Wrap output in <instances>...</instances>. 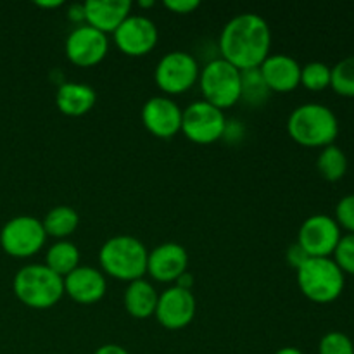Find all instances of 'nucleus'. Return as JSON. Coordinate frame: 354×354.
<instances>
[{"mask_svg":"<svg viewBox=\"0 0 354 354\" xmlns=\"http://www.w3.org/2000/svg\"><path fill=\"white\" fill-rule=\"evenodd\" d=\"M218 47L221 59L241 71L259 68L270 55L272 30L259 14H239L223 26Z\"/></svg>","mask_w":354,"mask_h":354,"instance_id":"nucleus-1","label":"nucleus"},{"mask_svg":"<svg viewBox=\"0 0 354 354\" xmlns=\"http://www.w3.org/2000/svg\"><path fill=\"white\" fill-rule=\"evenodd\" d=\"M149 251L131 235H114L107 239L99 251L102 273L121 282H135L147 273Z\"/></svg>","mask_w":354,"mask_h":354,"instance_id":"nucleus-2","label":"nucleus"},{"mask_svg":"<svg viewBox=\"0 0 354 354\" xmlns=\"http://www.w3.org/2000/svg\"><path fill=\"white\" fill-rule=\"evenodd\" d=\"M287 131L303 147H327L339 135L337 116L324 104L310 102L296 107L287 120Z\"/></svg>","mask_w":354,"mask_h":354,"instance_id":"nucleus-3","label":"nucleus"},{"mask_svg":"<svg viewBox=\"0 0 354 354\" xmlns=\"http://www.w3.org/2000/svg\"><path fill=\"white\" fill-rule=\"evenodd\" d=\"M12 290L31 310H50L64 296V279L45 265H26L14 275Z\"/></svg>","mask_w":354,"mask_h":354,"instance_id":"nucleus-4","label":"nucleus"},{"mask_svg":"<svg viewBox=\"0 0 354 354\" xmlns=\"http://www.w3.org/2000/svg\"><path fill=\"white\" fill-rule=\"evenodd\" d=\"M296 272L303 296L317 304L334 303L344 290V273L332 258H308Z\"/></svg>","mask_w":354,"mask_h":354,"instance_id":"nucleus-5","label":"nucleus"},{"mask_svg":"<svg viewBox=\"0 0 354 354\" xmlns=\"http://www.w3.org/2000/svg\"><path fill=\"white\" fill-rule=\"evenodd\" d=\"M199 86L206 102L228 109L241 102V69L221 57L213 59L201 69Z\"/></svg>","mask_w":354,"mask_h":354,"instance_id":"nucleus-6","label":"nucleus"},{"mask_svg":"<svg viewBox=\"0 0 354 354\" xmlns=\"http://www.w3.org/2000/svg\"><path fill=\"white\" fill-rule=\"evenodd\" d=\"M47 234L41 220L21 214L7 221L0 230V245L3 252L12 258H31L38 254L40 249L45 245Z\"/></svg>","mask_w":354,"mask_h":354,"instance_id":"nucleus-7","label":"nucleus"},{"mask_svg":"<svg viewBox=\"0 0 354 354\" xmlns=\"http://www.w3.org/2000/svg\"><path fill=\"white\" fill-rule=\"evenodd\" d=\"M201 68L192 54L173 50L159 59L154 71V82L166 95H180L199 82Z\"/></svg>","mask_w":354,"mask_h":354,"instance_id":"nucleus-8","label":"nucleus"},{"mask_svg":"<svg viewBox=\"0 0 354 354\" xmlns=\"http://www.w3.org/2000/svg\"><path fill=\"white\" fill-rule=\"evenodd\" d=\"M227 128V118L221 109L206 100H196L182 113V133L190 142L209 145L221 140Z\"/></svg>","mask_w":354,"mask_h":354,"instance_id":"nucleus-9","label":"nucleus"},{"mask_svg":"<svg viewBox=\"0 0 354 354\" xmlns=\"http://www.w3.org/2000/svg\"><path fill=\"white\" fill-rule=\"evenodd\" d=\"M341 227L327 214H313L303 221L297 244L310 258H330L341 241Z\"/></svg>","mask_w":354,"mask_h":354,"instance_id":"nucleus-10","label":"nucleus"},{"mask_svg":"<svg viewBox=\"0 0 354 354\" xmlns=\"http://www.w3.org/2000/svg\"><path fill=\"white\" fill-rule=\"evenodd\" d=\"M64 50L69 62L78 68H93L106 59L109 52V38L88 24H80L69 31Z\"/></svg>","mask_w":354,"mask_h":354,"instance_id":"nucleus-11","label":"nucleus"},{"mask_svg":"<svg viewBox=\"0 0 354 354\" xmlns=\"http://www.w3.org/2000/svg\"><path fill=\"white\" fill-rule=\"evenodd\" d=\"M158 26L142 14H130L113 33L116 47L130 57H142L154 50L158 44Z\"/></svg>","mask_w":354,"mask_h":354,"instance_id":"nucleus-12","label":"nucleus"},{"mask_svg":"<svg viewBox=\"0 0 354 354\" xmlns=\"http://www.w3.org/2000/svg\"><path fill=\"white\" fill-rule=\"evenodd\" d=\"M196 310L197 303L192 290L173 286L159 294L154 317L158 324L166 330H182L187 325L192 324Z\"/></svg>","mask_w":354,"mask_h":354,"instance_id":"nucleus-13","label":"nucleus"},{"mask_svg":"<svg viewBox=\"0 0 354 354\" xmlns=\"http://www.w3.org/2000/svg\"><path fill=\"white\" fill-rule=\"evenodd\" d=\"M182 113L171 97H152L142 107V123L149 133L168 140L182 130Z\"/></svg>","mask_w":354,"mask_h":354,"instance_id":"nucleus-14","label":"nucleus"},{"mask_svg":"<svg viewBox=\"0 0 354 354\" xmlns=\"http://www.w3.org/2000/svg\"><path fill=\"white\" fill-rule=\"evenodd\" d=\"M189 266V254L185 248L176 242L159 244L149 252L147 273L161 283H175Z\"/></svg>","mask_w":354,"mask_h":354,"instance_id":"nucleus-15","label":"nucleus"},{"mask_svg":"<svg viewBox=\"0 0 354 354\" xmlns=\"http://www.w3.org/2000/svg\"><path fill=\"white\" fill-rule=\"evenodd\" d=\"M107 280L100 270L82 266L64 277V294L78 304H95L106 296Z\"/></svg>","mask_w":354,"mask_h":354,"instance_id":"nucleus-16","label":"nucleus"},{"mask_svg":"<svg viewBox=\"0 0 354 354\" xmlns=\"http://www.w3.org/2000/svg\"><path fill=\"white\" fill-rule=\"evenodd\" d=\"M270 92L287 93L301 85V64L287 54H270L259 66Z\"/></svg>","mask_w":354,"mask_h":354,"instance_id":"nucleus-17","label":"nucleus"},{"mask_svg":"<svg viewBox=\"0 0 354 354\" xmlns=\"http://www.w3.org/2000/svg\"><path fill=\"white\" fill-rule=\"evenodd\" d=\"M85 7V24L113 35L121 23L131 14L133 3L130 0H88Z\"/></svg>","mask_w":354,"mask_h":354,"instance_id":"nucleus-18","label":"nucleus"},{"mask_svg":"<svg viewBox=\"0 0 354 354\" xmlns=\"http://www.w3.org/2000/svg\"><path fill=\"white\" fill-rule=\"evenodd\" d=\"M97 102V92L86 83L64 82L55 92V106L64 116L80 118L93 109Z\"/></svg>","mask_w":354,"mask_h":354,"instance_id":"nucleus-19","label":"nucleus"},{"mask_svg":"<svg viewBox=\"0 0 354 354\" xmlns=\"http://www.w3.org/2000/svg\"><path fill=\"white\" fill-rule=\"evenodd\" d=\"M158 299L159 294L156 292L152 283H149L144 279L128 283L123 296V303L128 315L137 318V320H145V318L152 317L156 306H158Z\"/></svg>","mask_w":354,"mask_h":354,"instance_id":"nucleus-20","label":"nucleus"},{"mask_svg":"<svg viewBox=\"0 0 354 354\" xmlns=\"http://www.w3.org/2000/svg\"><path fill=\"white\" fill-rule=\"evenodd\" d=\"M47 237L57 239V241H68L69 235L76 232L80 227V214L71 206H55L45 214L41 220Z\"/></svg>","mask_w":354,"mask_h":354,"instance_id":"nucleus-21","label":"nucleus"},{"mask_svg":"<svg viewBox=\"0 0 354 354\" xmlns=\"http://www.w3.org/2000/svg\"><path fill=\"white\" fill-rule=\"evenodd\" d=\"M80 258L82 256H80V249L76 248V244H73L71 241H57L45 252L44 265L64 279L73 270L78 268Z\"/></svg>","mask_w":354,"mask_h":354,"instance_id":"nucleus-22","label":"nucleus"},{"mask_svg":"<svg viewBox=\"0 0 354 354\" xmlns=\"http://www.w3.org/2000/svg\"><path fill=\"white\" fill-rule=\"evenodd\" d=\"M317 169L324 176V180L330 183L344 178V175L348 173V158H346L344 151L335 144L322 149L317 159Z\"/></svg>","mask_w":354,"mask_h":354,"instance_id":"nucleus-23","label":"nucleus"},{"mask_svg":"<svg viewBox=\"0 0 354 354\" xmlns=\"http://www.w3.org/2000/svg\"><path fill=\"white\" fill-rule=\"evenodd\" d=\"M270 93L272 92L266 86L259 68L241 71V100H244L248 106H261L266 102Z\"/></svg>","mask_w":354,"mask_h":354,"instance_id":"nucleus-24","label":"nucleus"},{"mask_svg":"<svg viewBox=\"0 0 354 354\" xmlns=\"http://www.w3.org/2000/svg\"><path fill=\"white\" fill-rule=\"evenodd\" d=\"M332 68L325 62L311 61L301 66V85L311 92H322L330 86Z\"/></svg>","mask_w":354,"mask_h":354,"instance_id":"nucleus-25","label":"nucleus"},{"mask_svg":"<svg viewBox=\"0 0 354 354\" xmlns=\"http://www.w3.org/2000/svg\"><path fill=\"white\" fill-rule=\"evenodd\" d=\"M330 86L337 95L354 97V55H348L332 68Z\"/></svg>","mask_w":354,"mask_h":354,"instance_id":"nucleus-26","label":"nucleus"},{"mask_svg":"<svg viewBox=\"0 0 354 354\" xmlns=\"http://www.w3.org/2000/svg\"><path fill=\"white\" fill-rule=\"evenodd\" d=\"M318 354H354V344L344 332L332 330L320 339Z\"/></svg>","mask_w":354,"mask_h":354,"instance_id":"nucleus-27","label":"nucleus"},{"mask_svg":"<svg viewBox=\"0 0 354 354\" xmlns=\"http://www.w3.org/2000/svg\"><path fill=\"white\" fill-rule=\"evenodd\" d=\"M334 261L342 273L354 275V234L342 235L334 251Z\"/></svg>","mask_w":354,"mask_h":354,"instance_id":"nucleus-28","label":"nucleus"},{"mask_svg":"<svg viewBox=\"0 0 354 354\" xmlns=\"http://www.w3.org/2000/svg\"><path fill=\"white\" fill-rule=\"evenodd\" d=\"M335 221L341 228H346L349 234H354V194L342 197L335 207Z\"/></svg>","mask_w":354,"mask_h":354,"instance_id":"nucleus-29","label":"nucleus"},{"mask_svg":"<svg viewBox=\"0 0 354 354\" xmlns=\"http://www.w3.org/2000/svg\"><path fill=\"white\" fill-rule=\"evenodd\" d=\"M165 7L168 10H171L173 14L185 16V14H192L194 10L199 9L201 2L199 0H166Z\"/></svg>","mask_w":354,"mask_h":354,"instance_id":"nucleus-30","label":"nucleus"},{"mask_svg":"<svg viewBox=\"0 0 354 354\" xmlns=\"http://www.w3.org/2000/svg\"><path fill=\"white\" fill-rule=\"evenodd\" d=\"M286 258H287V263H289V265L292 266V268L297 270L301 265H303L304 261H306L308 258H310V256H308L306 252L303 251V248H301V245L297 244V242H294V244L290 245L289 249H287Z\"/></svg>","mask_w":354,"mask_h":354,"instance_id":"nucleus-31","label":"nucleus"},{"mask_svg":"<svg viewBox=\"0 0 354 354\" xmlns=\"http://www.w3.org/2000/svg\"><path fill=\"white\" fill-rule=\"evenodd\" d=\"M68 17L76 26L85 24V7H83V3H73V6H69Z\"/></svg>","mask_w":354,"mask_h":354,"instance_id":"nucleus-32","label":"nucleus"},{"mask_svg":"<svg viewBox=\"0 0 354 354\" xmlns=\"http://www.w3.org/2000/svg\"><path fill=\"white\" fill-rule=\"evenodd\" d=\"M93 354H130V353L118 344H104L100 346V348Z\"/></svg>","mask_w":354,"mask_h":354,"instance_id":"nucleus-33","label":"nucleus"},{"mask_svg":"<svg viewBox=\"0 0 354 354\" xmlns=\"http://www.w3.org/2000/svg\"><path fill=\"white\" fill-rule=\"evenodd\" d=\"M176 287H180V289H185V290H192V286H194V277L190 275L189 272L183 273L182 277H180L178 280L175 282Z\"/></svg>","mask_w":354,"mask_h":354,"instance_id":"nucleus-34","label":"nucleus"},{"mask_svg":"<svg viewBox=\"0 0 354 354\" xmlns=\"http://www.w3.org/2000/svg\"><path fill=\"white\" fill-rule=\"evenodd\" d=\"M35 6L41 7V9H59L64 6L62 0H45V2H35Z\"/></svg>","mask_w":354,"mask_h":354,"instance_id":"nucleus-35","label":"nucleus"},{"mask_svg":"<svg viewBox=\"0 0 354 354\" xmlns=\"http://www.w3.org/2000/svg\"><path fill=\"white\" fill-rule=\"evenodd\" d=\"M275 354H304V353L301 351V349L294 348V346H286V348L279 349Z\"/></svg>","mask_w":354,"mask_h":354,"instance_id":"nucleus-36","label":"nucleus"},{"mask_svg":"<svg viewBox=\"0 0 354 354\" xmlns=\"http://www.w3.org/2000/svg\"><path fill=\"white\" fill-rule=\"evenodd\" d=\"M137 6L138 7H152V6H154V2H138Z\"/></svg>","mask_w":354,"mask_h":354,"instance_id":"nucleus-37","label":"nucleus"}]
</instances>
